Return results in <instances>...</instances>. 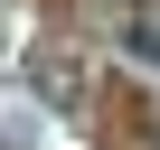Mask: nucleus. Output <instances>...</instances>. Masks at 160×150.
I'll use <instances>...</instances> for the list:
<instances>
[{
	"label": "nucleus",
	"instance_id": "f257e3e1",
	"mask_svg": "<svg viewBox=\"0 0 160 150\" xmlns=\"http://www.w3.org/2000/svg\"><path fill=\"white\" fill-rule=\"evenodd\" d=\"M47 103H85V66H47Z\"/></svg>",
	"mask_w": 160,
	"mask_h": 150
}]
</instances>
